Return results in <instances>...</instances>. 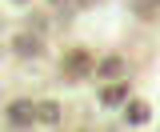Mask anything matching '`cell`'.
<instances>
[{
	"label": "cell",
	"mask_w": 160,
	"mask_h": 132,
	"mask_svg": "<svg viewBox=\"0 0 160 132\" xmlns=\"http://www.w3.org/2000/svg\"><path fill=\"white\" fill-rule=\"evenodd\" d=\"M96 72H100V80H120V76H124V56H108V60H100Z\"/></svg>",
	"instance_id": "cell-5"
},
{
	"label": "cell",
	"mask_w": 160,
	"mask_h": 132,
	"mask_svg": "<svg viewBox=\"0 0 160 132\" xmlns=\"http://www.w3.org/2000/svg\"><path fill=\"white\" fill-rule=\"evenodd\" d=\"M124 100H128V84L108 80V84H104V92H100V104H104V108H120Z\"/></svg>",
	"instance_id": "cell-3"
},
{
	"label": "cell",
	"mask_w": 160,
	"mask_h": 132,
	"mask_svg": "<svg viewBox=\"0 0 160 132\" xmlns=\"http://www.w3.org/2000/svg\"><path fill=\"white\" fill-rule=\"evenodd\" d=\"M132 8H136L140 16H148V12H156V8H160V0H132Z\"/></svg>",
	"instance_id": "cell-9"
},
{
	"label": "cell",
	"mask_w": 160,
	"mask_h": 132,
	"mask_svg": "<svg viewBox=\"0 0 160 132\" xmlns=\"http://www.w3.org/2000/svg\"><path fill=\"white\" fill-rule=\"evenodd\" d=\"M12 52H16V56H28V60H36L40 52H44V44H40L36 36H16V40H12Z\"/></svg>",
	"instance_id": "cell-4"
},
{
	"label": "cell",
	"mask_w": 160,
	"mask_h": 132,
	"mask_svg": "<svg viewBox=\"0 0 160 132\" xmlns=\"http://www.w3.org/2000/svg\"><path fill=\"white\" fill-rule=\"evenodd\" d=\"M124 120H128V124H144V120H148V104H140V100H132V104L124 108Z\"/></svg>",
	"instance_id": "cell-7"
},
{
	"label": "cell",
	"mask_w": 160,
	"mask_h": 132,
	"mask_svg": "<svg viewBox=\"0 0 160 132\" xmlns=\"http://www.w3.org/2000/svg\"><path fill=\"white\" fill-rule=\"evenodd\" d=\"M64 72L68 76H88V72H96V64H92L88 52H68L64 56Z\"/></svg>",
	"instance_id": "cell-2"
},
{
	"label": "cell",
	"mask_w": 160,
	"mask_h": 132,
	"mask_svg": "<svg viewBox=\"0 0 160 132\" xmlns=\"http://www.w3.org/2000/svg\"><path fill=\"white\" fill-rule=\"evenodd\" d=\"M12 4H28V0H12Z\"/></svg>",
	"instance_id": "cell-11"
},
{
	"label": "cell",
	"mask_w": 160,
	"mask_h": 132,
	"mask_svg": "<svg viewBox=\"0 0 160 132\" xmlns=\"http://www.w3.org/2000/svg\"><path fill=\"white\" fill-rule=\"evenodd\" d=\"M48 8H52L56 16H72V12H80L76 0H48Z\"/></svg>",
	"instance_id": "cell-8"
},
{
	"label": "cell",
	"mask_w": 160,
	"mask_h": 132,
	"mask_svg": "<svg viewBox=\"0 0 160 132\" xmlns=\"http://www.w3.org/2000/svg\"><path fill=\"white\" fill-rule=\"evenodd\" d=\"M92 4H96V0H76V8H92Z\"/></svg>",
	"instance_id": "cell-10"
},
{
	"label": "cell",
	"mask_w": 160,
	"mask_h": 132,
	"mask_svg": "<svg viewBox=\"0 0 160 132\" xmlns=\"http://www.w3.org/2000/svg\"><path fill=\"white\" fill-rule=\"evenodd\" d=\"M36 120L40 124H60V104H52V100L36 104Z\"/></svg>",
	"instance_id": "cell-6"
},
{
	"label": "cell",
	"mask_w": 160,
	"mask_h": 132,
	"mask_svg": "<svg viewBox=\"0 0 160 132\" xmlns=\"http://www.w3.org/2000/svg\"><path fill=\"white\" fill-rule=\"evenodd\" d=\"M32 124H36V108H32L28 100L8 104V128H32Z\"/></svg>",
	"instance_id": "cell-1"
}]
</instances>
